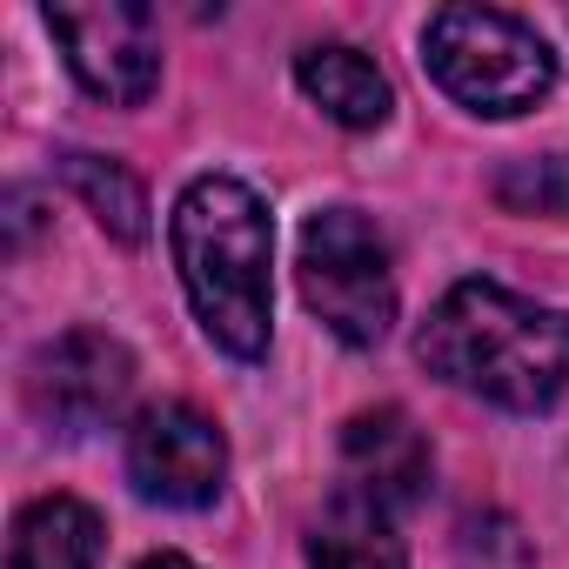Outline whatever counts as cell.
Returning <instances> with one entry per match:
<instances>
[{"label": "cell", "mask_w": 569, "mask_h": 569, "mask_svg": "<svg viewBox=\"0 0 569 569\" xmlns=\"http://www.w3.org/2000/svg\"><path fill=\"white\" fill-rule=\"evenodd\" d=\"M416 356L449 389L536 416L569 389V309L529 302L502 281H456L429 309Z\"/></svg>", "instance_id": "6da1fadb"}, {"label": "cell", "mask_w": 569, "mask_h": 569, "mask_svg": "<svg viewBox=\"0 0 569 569\" xmlns=\"http://www.w3.org/2000/svg\"><path fill=\"white\" fill-rule=\"evenodd\" d=\"M168 248L181 268V289L194 302V322L214 349L234 362L268 356V302H274V221L268 201L234 174H201L181 188L168 214Z\"/></svg>", "instance_id": "7a4b0ae2"}, {"label": "cell", "mask_w": 569, "mask_h": 569, "mask_svg": "<svg viewBox=\"0 0 569 569\" xmlns=\"http://www.w3.org/2000/svg\"><path fill=\"white\" fill-rule=\"evenodd\" d=\"M422 68L429 81L462 101L469 114H522L556 88V54L549 41L502 14V8H442L422 28Z\"/></svg>", "instance_id": "3957f363"}, {"label": "cell", "mask_w": 569, "mask_h": 569, "mask_svg": "<svg viewBox=\"0 0 569 569\" xmlns=\"http://www.w3.org/2000/svg\"><path fill=\"white\" fill-rule=\"evenodd\" d=\"M302 302L322 316V329L349 349H376L396 329V274H389V241L376 234L369 214L356 208H322L302 228Z\"/></svg>", "instance_id": "277c9868"}, {"label": "cell", "mask_w": 569, "mask_h": 569, "mask_svg": "<svg viewBox=\"0 0 569 569\" xmlns=\"http://www.w3.org/2000/svg\"><path fill=\"white\" fill-rule=\"evenodd\" d=\"M48 34L61 41L74 81L108 108H141L161 88V28L128 0H88V8H48Z\"/></svg>", "instance_id": "5b68a950"}, {"label": "cell", "mask_w": 569, "mask_h": 569, "mask_svg": "<svg viewBox=\"0 0 569 569\" xmlns=\"http://www.w3.org/2000/svg\"><path fill=\"white\" fill-rule=\"evenodd\" d=\"M128 396H134V356L101 329H68L28 362V402L54 436H94L121 422Z\"/></svg>", "instance_id": "8992f818"}, {"label": "cell", "mask_w": 569, "mask_h": 569, "mask_svg": "<svg viewBox=\"0 0 569 569\" xmlns=\"http://www.w3.org/2000/svg\"><path fill=\"white\" fill-rule=\"evenodd\" d=\"M128 482L161 509H208L228 482V442L194 402H154L128 429Z\"/></svg>", "instance_id": "52a82bcc"}, {"label": "cell", "mask_w": 569, "mask_h": 569, "mask_svg": "<svg viewBox=\"0 0 569 569\" xmlns=\"http://www.w3.org/2000/svg\"><path fill=\"white\" fill-rule=\"evenodd\" d=\"M342 496H356L382 516H402L429 496V442L409 422V409L382 402V409L349 416V429H342Z\"/></svg>", "instance_id": "ba28073f"}, {"label": "cell", "mask_w": 569, "mask_h": 569, "mask_svg": "<svg viewBox=\"0 0 569 569\" xmlns=\"http://www.w3.org/2000/svg\"><path fill=\"white\" fill-rule=\"evenodd\" d=\"M296 81H302V94H309L329 121H342V128H356V134H362V128H382L389 108H396L382 68H376L369 54L342 48V41L302 48V54H296Z\"/></svg>", "instance_id": "9c48e42d"}, {"label": "cell", "mask_w": 569, "mask_h": 569, "mask_svg": "<svg viewBox=\"0 0 569 569\" xmlns=\"http://www.w3.org/2000/svg\"><path fill=\"white\" fill-rule=\"evenodd\" d=\"M101 556V516L81 496H41L14 516L8 569H94Z\"/></svg>", "instance_id": "30bf717a"}, {"label": "cell", "mask_w": 569, "mask_h": 569, "mask_svg": "<svg viewBox=\"0 0 569 569\" xmlns=\"http://www.w3.org/2000/svg\"><path fill=\"white\" fill-rule=\"evenodd\" d=\"M309 569H409L396 516L336 489V502L322 509V522L309 536Z\"/></svg>", "instance_id": "8fae6325"}, {"label": "cell", "mask_w": 569, "mask_h": 569, "mask_svg": "<svg viewBox=\"0 0 569 569\" xmlns=\"http://www.w3.org/2000/svg\"><path fill=\"white\" fill-rule=\"evenodd\" d=\"M61 174H68V188L88 201V214L114 234V241H141L148 234V188L121 168V161H108V154H61Z\"/></svg>", "instance_id": "7c38bea8"}, {"label": "cell", "mask_w": 569, "mask_h": 569, "mask_svg": "<svg viewBox=\"0 0 569 569\" xmlns=\"http://www.w3.org/2000/svg\"><path fill=\"white\" fill-rule=\"evenodd\" d=\"M496 194H502V208H516V214H569V161H562V154L516 161V168H502Z\"/></svg>", "instance_id": "4fadbf2b"}, {"label": "cell", "mask_w": 569, "mask_h": 569, "mask_svg": "<svg viewBox=\"0 0 569 569\" xmlns=\"http://www.w3.org/2000/svg\"><path fill=\"white\" fill-rule=\"evenodd\" d=\"M456 556H462V569H536L522 529H516L509 516H496V509H489V516H462Z\"/></svg>", "instance_id": "5bb4252c"}, {"label": "cell", "mask_w": 569, "mask_h": 569, "mask_svg": "<svg viewBox=\"0 0 569 569\" xmlns=\"http://www.w3.org/2000/svg\"><path fill=\"white\" fill-rule=\"evenodd\" d=\"M134 569H194L188 556H174V549H161V556H148V562H134Z\"/></svg>", "instance_id": "9a60e30c"}]
</instances>
